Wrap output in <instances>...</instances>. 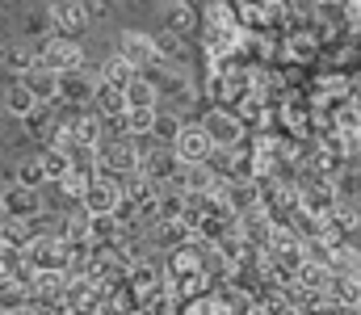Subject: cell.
<instances>
[{
	"label": "cell",
	"mask_w": 361,
	"mask_h": 315,
	"mask_svg": "<svg viewBox=\"0 0 361 315\" xmlns=\"http://www.w3.org/2000/svg\"><path fill=\"white\" fill-rule=\"evenodd\" d=\"M139 168V139L135 135H101L97 143V173L105 177H126Z\"/></svg>",
	"instance_id": "6da1fadb"
},
{
	"label": "cell",
	"mask_w": 361,
	"mask_h": 315,
	"mask_svg": "<svg viewBox=\"0 0 361 315\" xmlns=\"http://www.w3.org/2000/svg\"><path fill=\"white\" fill-rule=\"evenodd\" d=\"M97 13H105L97 0H47V17L59 38H80Z\"/></svg>",
	"instance_id": "7a4b0ae2"
},
{
	"label": "cell",
	"mask_w": 361,
	"mask_h": 315,
	"mask_svg": "<svg viewBox=\"0 0 361 315\" xmlns=\"http://www.w3.org/2000/svg\"><path fill=\"white\" fill-rule=\"evenodd\" d=\"M197 126H202V130H206V139H210L214 147H223V152H231V147H240V143L248 139V126L235 118V109H231V105H206Z\"/></svg>",
	"instance_id": "3957f363"
},
{
	"label": "cell",
	"mask_w": 361,
	"mask_h": 315,
	"mask_svg": "<svg viewBox=\"0 0 361 315\" xmlns=\"http://www.w3.org/2000/svg\"><path fill=\"white\" fill-rule=\"evenodd\" d=\"M97 85H101L97 72H89L85 63L80 68H68V72L55 76V101L63 105V109H85V105H92Z\"/></svg>",
	"instance_id": "277c9868"
},
{
	"label": "cell",
	"mask_w": 361,
	"mask_h": 315,
	"mask_svg": "<svg viewBox=\"0 0 361 315\" xmlns=\"http://www.w3.org/2000/svg\"><path fill=\"white\" fill-rule=\"evenodd\" d=\"M21 252H25V261H30L38 273H63V269H68V240H59L55 231L34 235Z\"/></svg>",
	"instance_id": "5b68a950"
},
{
	"label": "cell",
	"mask_w": 361,
	"mask_h": 315,
	"mask_svg": "<svg viewBox=\"0 0 361 315\" xmlns=\"http://www.w3.org/2000/svg\"><path fill=\"white\" fill-rule=\"evenodd\" d=\"M34 59L42 63V68H51V72H68V68H80L85 63V47L76 42V38H42L38 47H34Z\"/></svg>",
	"instance_id": "8992f818"
},
{
	"label": "cell",
	"mask_w": 361,
	"mask_h": 315,
	"mask_svg": "<svg viewBox=\"0 0 361 315\" xmlns=\"http://www.w3.org/2000/svg\"><path fill=\"white\" fill-rule=\"evenodd\" d=\"M47 202H42V190H34V185H21V181H4V190H0V214H8V218H34V214H42Z\"/></svg>",
	"instance_id": "52a82bcc"
},
{
	"label": "cell",
	"mask_w": 361,
	"mask_h": 315,
	"mask_svg": "<svg viewBox=\"0 0 361 315\" xmlns=\"http://www.w3.org/2000/svg\"><path fill=\"white\" fill-rule=\"evenodd\" d=\"M173 152H177L180 164H206L210 152H214V143L206 139V130L197 122H180L177 139H173Z\"/></svg>",
	"instance_id": "ba28073f"
},
{
	"label": "cell",
	"mask_w": 361,
	"mask_h": 315,
	"mask_svg": "<svg viewBox=\"0 0 361 315\" xmlns=\"http://www.w3.org/2000/svg\"><path fill=\"white\" fill-rule=\"evenodd\" d=\"M118 198H122L118 177L97 173V177H89V185H85V194H80V206L89 210V214H109V210L118 206Z\"/></svg>",
	"instance_id": "9c48e42d"
},
{
	"label": "cell",
	"mask_w": 361,
	"mask_h": 315,
	"mask_svg": "<svg viewBox=\"0 0 361 315\" xmlns=\"http://www.w3.org/2000/svg\"><path fill=\"white\" fill-rule=\"evenodd\" d=\"M114 55H122L135 72H143V68H152L156 63V47H152V34H143V30H122L118 34V51Z\"/></svg>",
	"instance_id": "30bf717a"
},
{
	"label": "cell",
	"mask_w": 361,
	"mask_h": 315,
	"mask_svg": "<svg viewBox=\"0 0 361 315\" xmlns=\"http://www.w3.org/2000/svg\"><path fill=\"white\" fill-rule=\"evenodd\" d=\"M122 101H126V109H152V105H160V89L147 72H135V80L122 89Z\"/></svg>",
	"instance_id": "8fae6325"
},
{
	"label": "cell",
	"mask_w": 361,
	"mask_h": 315,
	"mask_svg": "<svg viewBox=\"0 0 361 315\" xmlns=\"http://www.w3.org/2000/svg\"><path fill=\"white\" fill-rule=\"evenodd\" d=\"M324 295L336 299V303H345V307H353V303L361 299V273H353V269H332Z\"/></svg>",
	"instance_id": "7c38bea8"
},
{
	"label": "cell",
	"mask_w": 361,
	"mask_h": 315,
	"mask_svg": "<svg viewBox=\"0 0 361 315\" xmlns=\"http://www.w3.org/2000/svg\"><path fill=\"white\" fill-rule=\"evenodd\" d=\"M55 76H59V72H51V68H42V63L34 59V63H30L17 80H21V85H25L38 101H55Z\"/></svg>",
	"instance_id": "4fadbf2b"
},
{
	"label": "cell",
	"mask_w": 361,
	"mask_h": 315,
	"mask_svg": "<svg viewBox=\"0 0 361 315\" xmlns=\"http://www.w3.org/2000/svg\"><path fill=\"white\" fill-rule=\"evenodd\" d=\"M85 240H89L92 248H114V244L122 240V223H118L114 214H89V231H85Z\"/></svg>",
	"instance_id": "5bb4252c"
},
{
	"label": "cell",
	"mask_w": 361,
	"mask_h": 315,
	"mask_svg": "<svg viewBox=\"0 0 361 315\" xmlns=\"http://www.w3.org/2000/svg\"><path fill=\"white\" fill-rule=\"evenodd\" d=\"M0 105H4V113L13 118V122H25L30 113H34V105H38V97L21 85V80H13L8 89H4V97H0Z\"/></svg>",
	"instance_id": "9a60e30c"
},
{
	"label": "cell",
	"mask_w": 361,
	"mask_h": 315,
	"mask_svg": "<svg viewBox=\"0 0 361 315\" xmlns=\"http://www.w3.org/2000/svg\"><path fill=\"white\" fill-rule=\"evenodd\" d=\"M152 47H156V59H164V63H189V42H185V34H173V30H160L156 38H152Z\"/></svg>",
	"instance_id": "2e32d148"
},
{
	"label": "cell",
	"mask_w": 361,
	"mask_h": 315,
	"mask_svg": "<svg viewBox=\"0 0 361 315\" xmlns=\"http://www.w3.org/2000/svg\"><path fill=\"white\" fill-rule=\"evenodd\" d=\"M180 118L177 109H164V105H156V118H152V143H164V147H173V139H177V130H180Z\"/></svg>",
	"instance_id": "e0dca14e"
},
{
	"label": "cell",
	"mask_w": 361,
	"mask_h": 315,
	"mask_svg": "<svg viewBox=\"0 0 361 315\" xmlns=\"http://www.w3.org/2000/svg\"><path fill=\"white\" fill-rule=\"evenodd\" d=\"M97 80H101V85H109V89H126V85L135 80V68H130L122 55H109V59L97 68Z\"/></svg>",
	"instance_id": "ac0fdd59"
},
{
	"label": "cell",
	"mask_w": 361,
	"mask_h": 315,
	"mask_svg": "<svg viewBox=\"0 0 361 315\" xmlns=\"http://www.w3.org/2000/svg\"><path fill=\"white\" fill-rule=\"evenodd\" d=\"M42 160V173H47V185H55L68 168H72V156H68V147H59V143H47V152L38 156Z\"/></svg>",
	"instance_id": "d6986e66"
},
{
	"label": "cell",
	"mask_w": 361,
	"mask_h": 315,
	"mask_svg": "<svg viewBox=\"0 0 361 315\" xmlns=\"http://www.w3.org/2000/svg\"><path fill=\"white\" fill-rule=\"evenodd\" d=\"M197 21H202V30H219V25H235V13L227 0H202Z\"/></svg>",
	"instance_id": "ffe728a7"
},
{
	"label": "cell",
	"mask_w": 361,
	"mask_h": 315,
	"mask_svg": "<svg viewBox=\"0 0 361 315\" xmlns=\"http://www.w3.org/2000/svg\"><path fill=\"white\" fill-rule=\"evenodd\" d=\"M30 240H34V231H30L25 218H8V214H0V244H4V248H25Z\"/></svg>",
	"instance_id": "44dd1931"
},
{
	"label": "cell",
	"mask_w": 361,
	"mask_h": 315,
	"mask_svg": "<svg viewBox=\"0 0 361 315\" xmlns=\"http://www.w3.org/2000/svg\"><path fill=\"white\" fill-rule=\"evenodd\" d=\"M197 25V8L189 4V0H173L169 4V25L164 30H173V34H189Z\"/></svg>",
	"instance_id": "7402d4cb"
},
{
	"label": "cell",
	"mask_w": 361,
	"mask_h": 315,
	"mask_svg": "<svg viewBox=\"0 0 361 315\" xmlns=\"http://www.w3.org/2000/svg\"><path fill=\"white\" fill-rule=\"evenodd\" d=\"M0 59H4V68H8L13 76H21V72H25V68L34 63V47H8V51H4Z\"/></svg>",
	"instance_id": "603a6c76"
},
{
	"label": "cell",
	"mask_w": 361,
	"mask_h": 315,
	"mask_svg": "<svg viewBox=\"0 0 361 315\" xmlns=\"http://www.w3.org/2000/svg\"><path fill=\"white\" fill-rule=\"evenodd\" d=\"M55 185L63 190V198H68V202H80V194H85L89 177H85V173H76V168H68V173H63V177L55 181Z\"/></svg>",
	"instance_id": "cb8c5ba5"
},
{
	"label": "cell",
	"mask_w": 361,
	"mask_h": 315,
	"mask_svg": "<svg viewBox=\"0 0 361 315\" xmlns=\"http://www.w3.org/2000/svg\"><path fill=\"white\" fill-rule=\"evenodd\" d=\"M17 181H21V185H34V190H42V185H47L42 160H38V156H34V160H21V168H17Z\"/></svg>",
	"instance_id": "d4e9b609"
},
{
	"label": "cell",
	"mask_w": 361,
	"mask_h": 315,
	"mask_svg": "<svg viewBox=\"0 0 361 315\" xmlns=\"http://www.w3.org/2000/svg\"><path fill=\"white\" fill-rule=\"evenodd\" d=\"M126 8H139V4H160V0H122Z\"/></svg>",
	"instance_id": "484cf974"
},
{
	"label": "cell",
	"mask_w": 361,
	"mask_h": 315,
	"mask_svg": "<svg viewBox=\"0 0 361 315\" xmlns=\"http://www.w3.org/2000/svg\"><path fill=\"white\" fill-rule=\"evenodd\" d=\"M4 122H8V113H4V105H0V126H4Z\"/></svg>",
	"instance_id": "4316f807"
},
{
	"label": "cell",
	"mask_w": 361,
	"mask_h": 315,
	"mask_svg": "<svg viewBox=\"0 0 361 315\" xmlns=\"http://www.w3.org/2000/svg\"><path fill=\"white\" fill-rule=\"evenodd\" d=\"M97 4H122V0H97Z\"/></svg>",
	"instance_id": "83f0119b"
},
{
	"label": "cell",
	"mask_w": 361,
	"mask_h": 315,
	"mask_svg": "<svg viewBox=\"0 0 361 315\" xmlns=\"http://www.w3.org/2000/svg\"><path fill=\"white\" fill-rule=\"evenodd\" d=\"M0 190H4V173H0Z\"/></svg>",
	"instance_id": "f1b7e54d"
},
{
	"label": "cell",
	"mask_w": 361,
	"mask_h": 315,
	"mask_svg": "<svg viewBox=\"0 0 361 315\" xmlns=\"http://www.w3.org/2000/svg\"><path fill=\"white\" fill-rule=\"evenodd\" d=\"M0 248H4V244H0Z\"/></svg>",
	"instance_id": "f546056e"
}]
</instances>
